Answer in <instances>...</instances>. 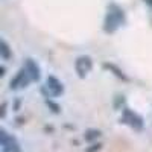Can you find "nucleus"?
<instances>
[{
  "label": "nucleus",
  "instance_id": "f257e3e1",
  "mask_svg": "<svg viewBox=\"0 0 152 152\" xmlns=\"http://www.w3.org/2000/svg\"><path fill=\"white\" fill-rule=\"evenodd\" d=\"M0 146L3 152H20V145L11 134H8L5 129L0 131Z\"/></svg>",
  "mask_w": 152,
  "mask_h": 152
},
{
  "label": "nucleus",
  "instance_id": "f03ea898",
  "mask_svg": "<svg viewBox=\"0 0 152 152\" xmlns=\"http://www.w3.org/2000/svg\"><path fill=\"white\" fill-rule=\"evenodd\" d=\"M75 69H76V72H78V75L81 76V78H84L85 75H88L91 72L93 62H91V59L88 56H79L78 59H76V62H75Z\"/></svg>",
  "mask_w": 152,
  "mask_h": 152
},
{
  "label": "nucleus",
  "instance_id": "7ed1b4c3",
  "mask_svg": "<svg viewBox=\"0 0 152 152\" xmlns=\"http://www.w3.org/2000/svg\"><path fill=\"white\" fill-rule=\"evenodd\" d=\"M31 81H32L31 75L26 72V69L23 67V70H20V72L17 73L15 78L11 81V87H12V88H23V87H26Z\"/></svg>",
  "mask_w": 152,
  "mask_h": 152
},
{
  "label": "nucleus",
  "instance_id": "20e7f679",
  "mask_svg": "<svg viewBox=\"0 0 152 152\" xmlns=\"http://www.w3.org/2000/svg\"><path fill=\"white\" fill-rule=\"evenodd\" d=\"M46 88L49 90V93L52 96H61L62 93H64V87H62L61 81L56 79L55 76H49V78H47Z\"/></svg>",
  "mask_w": 152,
  "mask_h": 152
},
{
  "label": "nucleus",
  "instance_id": "39448f33",
  "mask_svg": "<svg viewBox=\"0 0 152 152\" xmlns=\"http://www.w3.org/2000/svg\"><path fill=\"white\" fill-rule=\"evenodd\" d=\"M123 120L128 123V125H131L132 128H137V129H140L142 128V119L137 116V114H134L132 111H129V110H126L125 111V114H123Z\"/></svg>",
  "mask_w": 152,
  "mask_h": 152
},
{
  "label": "nucleus",
  "instance_id": "423d86ee",
  "mask_svg": "<svg viewBox=\"0 0 152 152\" xmlns=\"http://www.w3.org/2000/svg\"><path fill=\"white\" fill-rule=\"evenodd\" d=\"M24 69H26V72L31 75L32 79H38V78H40V67L37 66V62L34 59H28L26 64H24Z\"/></svg>",
  "mask_w": 152,
  "mask_h": 152
},
{
  "label": "nucleus",
  "instance_id": "0eeeda50",
  "mask_svg": "<svg viewBox=\"0 0 152 152\" xmlns=\"http://www.w3.org/2000/svg\"><path fill=\"white\" fill-rule=\"evenodd\" d=\"M122 17H123L122 11L119 8H116V12H110V14H108V21L107 23H111L113 28H117L119 24L122 23Z\"/></svg>",
  "mask_w": 152,
  "mask_h": 152
},
{
  "label": "nucleus",
  "instance_id": "6e6552de",
  "mask_svg": "<svg viewBox=\"0 0 152 152\" xmlns=\"http://www.w3.org/2000/svg\"><path fill=\"white\" fill-rule=\"evenodd\" d=\"M2 56L3 58H8L9 56V50H8V44L5 41H2Z\"/></svg>",
  "mask_w": 152,
  "mask_h": 152
}]
</instances>
